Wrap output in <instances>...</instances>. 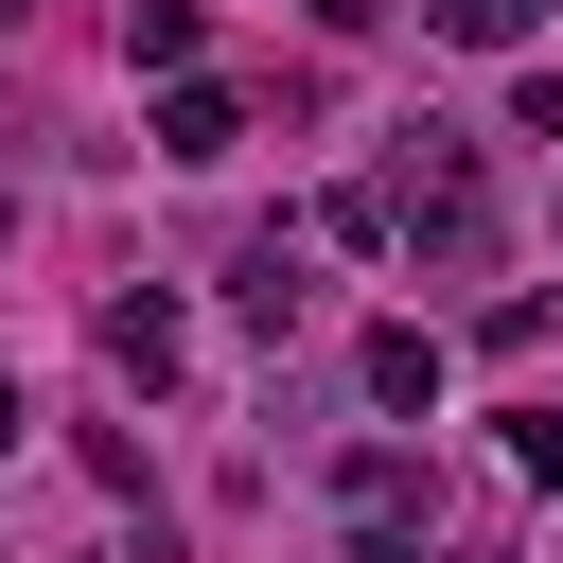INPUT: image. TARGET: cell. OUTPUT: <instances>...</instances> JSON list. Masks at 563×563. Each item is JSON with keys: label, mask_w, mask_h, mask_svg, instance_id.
<instances>
[{"label": "cell", "mask_w": 563, "mask_h": 563, "mask_svg": "<svg viewBox=\"0 0 563 563\" xmlns=\"http://www.w3.org/2000/svg\"><path fill=\"white\" fill-rule=\"evenodd\" d=\"M229 141H246V106H229V88H194V70H176V88H158V158H194V176H211V158H229Z\"/></svg>", "instance_id": "obj_4"}, {"label": "cell", "mask_w": 563, "mask_h": 563, "mask_svg": "<svg viewBox=\"0 0 563 563\" xmlns=\"http://www.w3.org/2000/svg\"><path fill=\"white\" fill-rule=\"evenodd\" d=\"M18 422H35V405H18V387H0V457H18Z\"/></svg>", "instance_id": "obj_11"}, {"label": "cell", "mask_w": 563, "mask_h": 563, "mask_svg": "<svg viewBox=\"0 0 563 563\" xmlns=\"http://www.w3.org/2000/svg\"><path fill=\"white\" fill-rule=\"evenodd\" d=\"M334 510H352V563H405L422 545V457L405 440H352L334 457Z\"/></svg>", "instance_id": "obj_2"}, {"label": "cell", "mask_w": 563, "mask_h": 563, "mask_svg": "<svg viewBox=\"0 0 563 563\" xmlns=\"http://www.w3.org/2000/svg\"><path fill=\"white\" fill-rule=\"evenodd\" d=\"M528 141H563V70H528Z\"/></svg>", "instance_id": "obj_10"}, {"label": "cell", "mask_w": 563, "mask_h": 563, "mask_svg": "<svg viewBox=\"0 0 563 563\" xmlns=\"http://www.w3.org/2000/svg\"><path fill=\"white\" fill-rule=\"evenodd\" d=\"M299 18H369V0H299Z\"/></svg>", "instance_id": "obj_12"}, {"label": "cell", "mask_w": 563, "mask_h": 563, "mask_svg": "<svg viewBox=\"0 0 563 563\" xmlns=\"http://www.w3.org/2000/svg\"><path fill=\"white\" fill-rule=\"evenodd\" d=\"M299 299H317L299 246H246V264H229V317H246V334H299Z\"/></svg>", "instance_id": "obj_5"}, {"label": "cell", "mask_w": 563, "mask_h": 563, "mask_svg": "<svg viewBox=\"0 0 563 563\" xmlns=\"http://www.w3.org/2000/svg\"><path fill=\"white\" fill-rule=\"evenodd\" d=\"M422 18H440L457 53H528V35H545V0H422Z\"/></svg>", "instance_id": "obj_7"}, {"label": "cell", "mask_w": 563, "mask_h": 563, "mask_svg": "<svg viewBox=\"0 0 563 563\" xmlns=\"http://www.w3.org/2000/svg\"><path fill=\"white\" fill-rule=\"evenodd\" d=\"M369 405H440V334H422V317L369 334Z\"/></svg>", "instance_id": "obj_6"}, {"label": "cell", "mask_w": 563, "mask_h": 563, "mask_svg": "<svg viewBox=\"0 0 563 563\" xmlns=\"http://www.w3.org/2000/svg\"><path fill=\"white\" fill-rule=\"evenodd\" d=\"M387 246H422L440 282H475L493 264V176H475V141H405V176H387Z\"/></svg>", "instance_id": "obj_1"}, {"label": "cell", "mask_w": 563, "mask_h": 563, "mask_svg": "<svg viewBox=\"0 0 563 563\" xmlns=\"http://www.w3.org/2000/svg\"><path fill=\"white\" fill-rule=\"evenodd\" d=\"M510 475H563V405H545V422H510Z\"/></svg>", "instance_id": "obj_9"}, {"label": "cell", "mask_w": 563, "mask_h": 563, "mask_svg": "<svg viewBox=\"0 0 563 563\" xmlns=\"http://www.w3.org/2000/svg\"><path fill=\"white\" fill-rule=\"evenodd\" d=\"M0 211H18V194H0Z\"/></svg>", "instance_id": "obj_13"}, {"label": "cell", "mask_w": 563, "mask_h": 563, "mask_svg": "<svg viewBox=\"0 0 563 563\" xmlns=\"http://www.w3.org/2000/svg\"><path fill=\"white\" fill-rule=\"evenodd\" d=\"M123 53L141 70H194V0H123Z\"/></svg>", "instance_id": "obj_8"}, {"label": "cell", "mask_w": 563, "mask_h": 563, "mask_svg": "<svg viewBox=\"0 0 563 563\" xmlns=\"http://www.w3.org/2000/svg\"><path fill=\"white\" fill-rule=\"evenodd\" d=\"M176 352H194V334H176V299H158V282H123V299H106V369H123V387H176Z\"/></svg>", "instance_id": "obj_3"}]
</instances>
